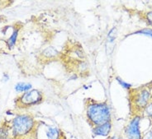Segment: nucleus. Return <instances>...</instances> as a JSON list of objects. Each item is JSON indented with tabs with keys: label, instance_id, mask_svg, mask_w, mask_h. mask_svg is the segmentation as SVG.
<instances>
[{
	"label": "nucleus",
	"instance_id": "obj_1",
	"mask_svg": "<svg viewBox=\"0 0 152 139\" xmlns=\"http://www.w3.org/2000/svg\"><path fill=\"white\" fill-rule=\"evenodd\" d=\"M87 117L95 127L108 123L111 119L110 108L105 103H89L87 107Z\"/></svg>",
	"mask_w": 152,
	"mask_h": 139
},
{
	"label": "nucleus",
	"instance_id": "obj_2",
	"mask_svg": "<svg viewBox=\"0 0 152 139\" xmlns=\"http://www.w3.org/2000/svg\"><path fill=\"white\" fill-rule=\"evenodd\" d=\"M35 122L32 117L27 114L18 115L12 120V130L14 138H22L34 128Z\"/></svg>",
	"mask_w": 152,
	"mask_h": 139
},
{
	"label": "nucleus",
	"instance_id": "obj_3",
	"mask_svg": "<svg viewBox=\"0 0 152 139\" xmlns=\"http://www.w3.org/2000/svg\"><path fill=\"white\" fill-rule=\"evenodd\" d=\"M151 98V93L146 88H138L135 89L131 93V104L132 108L135 110L140 111L146 108Z\"/></svg>",
	"mask_w": 152,
	"mask_h": 139
},
{
	"label": "nucleus",
	"instance_id": "obj_4",
	"mask_svg": "<svg viewBox=\"0 0 152 139\" xmlns=\"http://www.w3.org/2000/svg\"><path fill=\"white\" fill-rule=\"evenodd\" d=\"M42 94L38 90H31L27 92H25L24 94L19 97V104H21L23 106H29L38 104L39 102L42 101Z\"/></svg>",
	"mask_w": 152,
	"mask_h": 139
},
{
	"label": "nucleus",
	"instance_id": "obj_5",
	"mask_svg": "<svg viewBox=\"0 0 152 139\" xmlns=\"http://www.w3.org/2000/svg\"><path fill=\"white\" fill-rule=\"evenodd\" d=\"M140 121L141 116H134L130 121L128 125L126 128V135L128 139H141V131H140Z\"/></svg>",
	"mask_w": 152,
	"mask_h": 139
},
{
	"label": "nucleus",
	"instance_id": "obj_6",
	"mask_svg": "<svg viewBox=\"0 0 152 139\" xmlns=\"http://www.w3.org/2000/svg\"><path fill=\"white\" fill-rule=\"evenodd\" d=\"M111 129V124L110 122L106 123V124H102V125H99V126H96L94 128V133L95 135L97 136H103V137H106L109 134Z\"/></svg>",
	"mask_w": 152,
	"mask_h": 139
},
{
	"label": "nucleus",
	"instance_id": "obj_7",
	"mask_svg": "<svg viewBox=\"0 0 152 139\" xmlns=\"http://www.w3.org/2000/svg\"><path fill=\"white\" fill-rule=\"evenodd\" d=\"M46 135L49 139H61V132L57 128L50 127L46 131Z\"/></svg>",
	"mask_w": 152,
	"mask_h": 139
},
{
	"label": "nucleus",
	"instance_id": "obj_8",
	"mask_svg": "<svg viewBox=\"0 0 152 139\" xmlns=\"http://www.w3.org/2000/svg\"><path fill=\"white\" fill-rule=\"evenodd\" d=\"M43 56L44 58H47V59H53L58 55V52L57 50L53 47H48L46 48L44 51H43Z\"/></svg>",
	"mask_w": 152,
	"mask_h": 139
},
{
	"label": "nucleus",
	"instance_id": "obj_9",
	"mask_svg": "<svg viewBox=\"0 0 152 139\" xmlns=\"http://www.w3.org/2000/svg\"><path fill=\"white\" fill-rule=\"evenodd\" d=\"M31 88V85L29 83H19L15 86V90L18 92H27Z\"/></svg>",
	"mask_w": 152,
	"mask_h": 139
},
{
	"label": "nucleus",
	"instance_id": "obj_10",
	"mask_svg": "<svg viewBox=\"0 0 152 139\" xmlns=\"http://www.w3.org/2000/svg\"><path fill=\"white\" fill-rule=\"evenodd\" d=\"M18 30H14V32L12 33V35H11V37L9 38V40H8V44L10 49L12 48V47L15 45L16 41H17V37H18Z\"/></svg>",
	"mask_w": 152,
	"mask_h": 139
},
{
	"label": "nucleus",
	"instance_id": "obj_11",
	"mask_svg": "<svg viewBox=\"0 0 152 139\" xmlns=\"http://www.w3.org/2000/svg\"><path fill=\"white\" fill-rule=\"evenodd\" d=\"M145 113L147 114V115L151 119H152V101L151 102H149V104L146 106V108L145 109Z\"/></svg>",
	"mask_w": 152,
	"mask_h": 139
},
{
	"label": "nucleus",
	"instance_id": "obj_12",
	"mask_svg": "<svg viewBox=\"0 0 152 139\" xmlns=\"http://www.w3.org/2000/svg\"><path fill=\"white\" fill-rule=\"evenodd\" d=\"M141 139H152V128L150 131L147 132L144 135V137L141 138Z\"/></svg>",
	"mask_w": 152,
	"mask_h": 139
},
{
	"label": "nucleus",
	"instance_id": "obj_13",
	"mask_svg": "<svg viewBox=\"0 0 152 139\" xmlns=\"http://www.w3.org/2000/svg\"><path fill=\"white\" fill-rule=\"evenodd\" d=\"M145 18L147 19L148 22L150 23V25L152 26V12H147L146 15H145Z\"/></svg>",
	"mask_w": 152,
	"mask_h": 139
},
{
	"label": "nucleus",
	"instance_id": "obj_14",
	"mask_svg": "<svg viewBox=\"0 0 152 139\" xmlns=\"http://www.w3.org/2000/svg\"><path fill=\"white\" fill-rule=\"evenodd\" d=\"M139 33H143V34H146L151 35L152 37V30L151 29H144V30H141Z\"/></svg>",
	"mask_w": 152,
	"mask_h": 139
},
{
	"label": "nucleus",
	"instance_id": "obj_15",
	"mask_svg": "<svg viewBox=\"0 0 152 139\" xmlns=\"http://www.w3.org/2000/svg\"><path fill=\"white\" fill-rule=\"evenodd\" d=\"M117 80H118V82L120 83V84H121L122 86H123V87H126V88H130V85H129V84H126V83H124V82H123V81H122V80L119 78V77H118V78H117Z\"/></svg>",
	"mask_w": 152,
	"mask_h": 139
},
{
	"label": "nucleus",
	"instance_id": "obj_16",
	"mask_svg": "<svg viewBox=\"0 0 152 139\" xmlns=\"http://www.w3.org/2000/svg\"><path fill=\"white\" fill-rule=\"evenodd\" d=\"M0 139H15V138H0Z\"/></svg>",
	"mask_w": 152,
	"mask_h": 139
},
{
	"label": "nucleus",
	"instance_id": "obj_17",
	"mask_svg": "<svg viewBox=\"0 0 152 139\" xmlns=\"http://www.w3.org/2000/svg\"><path fill=\"white\" fill-rule=\"evenodd\" d=\"M31 139H37V138H31Z\"/></svg>",
	"mask_w": 152,
	"mask_h": 139
}]
</instances>
